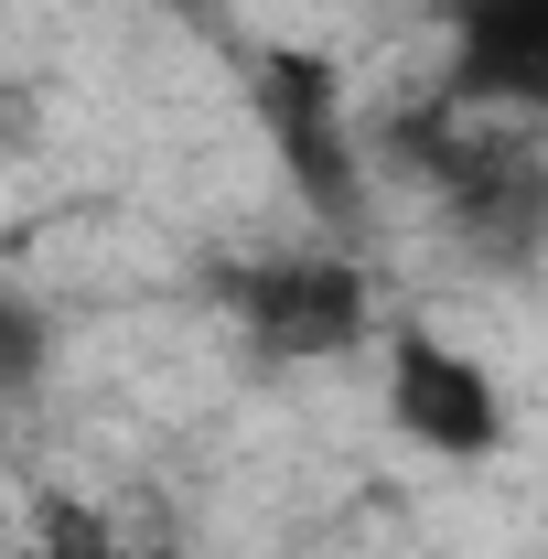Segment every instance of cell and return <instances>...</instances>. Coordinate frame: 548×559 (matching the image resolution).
Here are the masks:
<instances>
[{
  "label": "cell",
  "instance_id": "cell-4",
  "mask_svg": "<svg viewBox=\"0 0 548 559\" xmlns=\"http://www.w3.org/2000/svg\"><path fill=\"white\" fill-rule=\"evenodd\" d=\"M388 419L409 430L419 452H441V463L505 452V388H495V366L441 345V334H419V323L388 345Z\"/></svg>",
  "mask_w": 548,
  "mask_h": 559
},
{
  "label": "cell",
  "instance_id": "cell-6",
  "mask_svg": "<svg viewBox=\"0 0 548 559\" xmlns=\"http://www.w3.org/2000/svg\"><path fill=\"white\" fill-rule=\"evenodd\" d=\"M22 559H119V538H108V516H97V506L55 495V506L33 516V549H22Z\"/></svg>",
  "mask_w": 548,
  "mask_h": 559
},
{
  "label": "cell",
  "instance_id": "cell-2",
  "mask_svg": "<svg viewBox=\"0 0 548 559\" xmlns=\"http://www.w3.org/2000/svg\"><path fill=\"white\" fill-rule=\"evenodd\" d=\"M248 97H259V130H270L290 194H301L312 215H334V226H355V215H366V162H355V119H344L334 55L279 44V55L248 66Z\"/></svg>",
  "mask_w": 548,
  "mask_h": 559
},
{
  "label": "cell",
  "instance_id": "cell-1",
  "mask_svg": "<svg viewBox=\"0 0 548 559\" xmlns=\"http://www.w3.org/2000/svg\"><path fill=\"white\" fill-rule=\"evenodd\" d=\"M398 151L441 183V215H452V237H463L474 259L527 270V259L548 248V173H538V162H516L505 140H463V130H452V108H430V119L398 130Z\"/></svg>",
  "mask_w": 548,
  "mask_h": 559
},
{
  "label": "cell",
  "instance_id": "cell-5",
  "mask_svg": "<svg viewBox=\"0 0 548 559\" xmlns=\"http://www.w3.org/2000/svg\"><path fill=\"white\" fill-rule=\"evenodd\" d=\"M452 108H548V0H441Z\"/></svg>",
  "mask_w": 548,
  "mask_h": 559
},
{
  "label": "cell",
  "instance_id": "cell-7",
  "mask_svg": "<svg viewBox=\"0 0 548 559\" xmlns=\"http://www.w3.org/2000/svg\"><path fill=\"white\" fill-rule=\"evenodd\" d=\"M33 366H44V312H33V301L0 280V388H22Z\"/></svg>",
  "mask_w": 548,
  "mask_h": 559
},
{
  "label": "cell",
  "instance_id": "cell-3",
  "mask_svg": "<svg viewBox=\"0 0 548 559\" xmlns=\"http://www.w3.org/2000/svg\"><path fill=\"white\" fill-rule=\"evenodd\" d=\"M226 312H237V334L279 366H323L366 334V270L355 259H248V270H226Z\"/></svg>",
  "mask_w": 548,
  "mask_h": 559
}]
</instances>
